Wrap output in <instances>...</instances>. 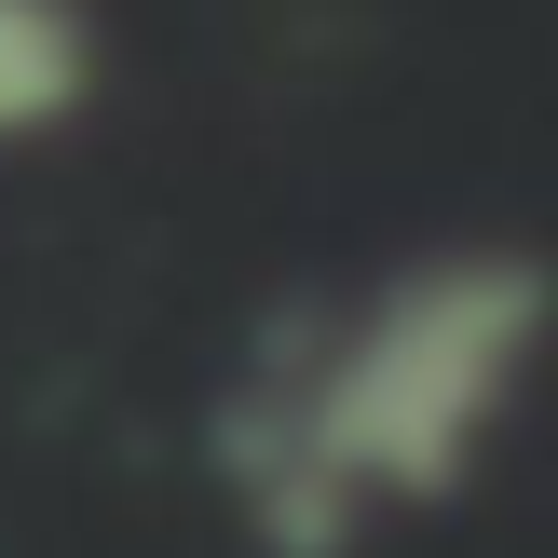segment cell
<instances>
[{
  "label": "cell",
  "mask_w": 558,
  "mask_h": 558,
  "mask_svg": "<svg viewBox=\"0 0 558 558\" xmlns=\"http://www.w3.org/2000/svg\"><path fill=\"white\" fill-rule=\"evenodd\" d=\"M532 327H545V272L518 245L409 259L396 287H368L300 381H259L218 409V463H232V505L259 518V545L341 558L368 505L463 490L477 436L505 423L518 368H532Z\"/></svg>",
  "instance_id": "cell-1"
},
{
  "label": "cell",
  "mask_w": 558,
  "mask_h": 558,
  "mask_svg": "<svg viewBox=\"0 0 558 558\" xmlns=\"http://www.w3.org/2000/svg\"><path fill=\"white\" fill-rule=\"evenodd\" d=\"M96 96V14L82 0H0V150L82 123Z\"/></svg>",
  "instance_id": "cell-2"
}]
</instances>
